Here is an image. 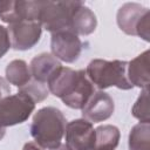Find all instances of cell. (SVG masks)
Wrapping results in <instances>:
<instances>
[{
	"label": "cell",
	"mask_w": 150,
	"mask_h": 150,
	"mask_svg": "<svg viewBox=\"0 0 150 150\" xmlns=\"http://www.w3.org/2000/svg\"><path fill=\"white\" fill-rule=\"evenodd\" d=\"M47 87L49 93L71 109H82L95 93L94 84L83 69L74 70L62 66L48 80Z\"/></svg>",
	"instance_id": "cell-1"
},
{
	"label": "cell",
	"mask_w": 150,
	"mask_h": 150,
	"mask_svg": "<svg viewBox=\"0 0 150 150\" xmlns=\"http://www.w3.org/2000/svg\"><path fill=\"white\" fill-rule=\"evenodd\" d=\"M67 121L62 111L55 107H43L33 116L30 135L43 149H54L61 144Z\"/></svg>",
	"instance_id": "cell-2"
},
{
	"label": "cell",
	"mask_w": 150,
	"mask_h": 150,
	"mask_svg": "<svg viewBox=\"0 0 150 150\" xmlns=\"http://www.w3.org/2000/svg\"><path fill=\"white\" fill-rule=\"evenodd\" d=\"M127 66L128 62L122 60L107 61L103 59H94L88 63L84 71L90 82L101 90L109 87L129 90L134 87L128 81Z\"/></svg>",
	"instance_id": "cell-3"
},
{
	"label": "cell",
	"mask_w": 150,
	"mask_h": 150,
	"mask_svg": "<svg viewBox=\"0 0 150 150\" xmlns=\"http://www.w3.org/2000/svg\"><path fill=\"white\" fill-rule=\"evenodd\" d=\"M82 1H40L39 22L48 32L70 29V20Z\"/></svg>",
	"instance_id": "cell-4"
},
{
	"label": "cell",
	"mask_w": 150,
	"mask_h": 150,
	"mask_svg": "<svg viewBox=\"0 0 150 150\" xmlns=\"http://www.w3.org/2000/svg\"><path fill=\"white\" fill-rule=\"evenodd\" d=\"M117 25L128 35L150 40V11L137 2H127L117 11Z\"/></svg>",
	"instance_id": "cell-5"
},
{
	"label": "cell",
	"mask_w": 150,
	"mask_h": 150,
	"mask_svg": "<svg viewBox=\"0 0 150 150\" xmlns=\"http://www.w3.org/2000/svg\"><path fill=\"white\" fill-rule=\"evenodd\" d=\"M35 109L30 97L21 91L7 95L0 100V129L23 123Z\"/></svg>",
	"instance_id": "cell-6"
},
{
	"label": "cell",
	"mask_w": 150,
	"mask_h": 150,
	"mask_svg": "<svg viewBox=\"0 0 150 150\" xmlns=\"http://www.w3.org/2000/svg\"><path fill=\"white\" fill-rule=\"evenodd\" d=\"M50 49L52 55L57 60L66 63H73L79 59L82 52V42L79 35H76L74 32L70 29H64L52 34Z\"/></svg>",
	"instance_id": "cell-7"
},
{
	"label": "cell",
	"mask_w": 150,
	"mask_h": 150,
	"mask_svg": "<svg viewBox=\"0 0 150 150\" xmlns=\"http://www.w3.org/2000/svg\"><path fill=\"white\" fill-rule=\"evenodd\" d=\"M11 47L15 50H27L34 47L42 33V26L39 21L23 20L7 27Z\"/></svg>",
	"instance_id": "cell-8"
},
{
	"label": "cell",
	"mask_w": 150,
	"mask_h": 150,
	"mask_svg": "<svg viewBox=\"0 0 150 150\" xmlns=\"http://www.w3.org/2000/svg\"><path fill=\"white\" fill-rule=\"evenodd\" d=\"M66 145L70 150H94L95 129L84 118L73 120L66 125Z\"/></svg>",
	"instance_id": "cell-9"
},
{
	"label": "cell",
	"mask_w": 150,
	"mask_h": 150,
	"mask_svg": "<svg viewBox=\"0 0 150 150\" xmlns=\"http://www.w3.org/2000/svg\"><path fill=\"white\" fill-rule=\"evenodd\" d=\"M40 1H0V19L13 25L23 20L39 21Z\"/></svg>",
	"instance_id": "cell-10"
},
{
	"label": "cell",
	"mask_w": 150,
	"mask_h": 150,
	"mask_svg": "<svg viewBox=\"0 0 150 150\" xmlns=\"http://www.w3.org/2000/svg\"><path fill=\"white\" fill-rule=\"evenodd\" d=\"M82 117L90 123H98L110 118L115 110L114 100L102 90L95 91L81 109Z\"/></svg>",
	"instance_id": "cell-11"
},
{
	"label": "cell",
	"mask_w": 150,
	"mask_h": 150,
	"mask_svg": "<svg viewBox=\"0 0 150 150\" xmlns=\"http://www.w3.org/2000/svg\"><path fill=\"white\" fill-rule=\"evenodd\" d=\"M127 77L132 87L142 89H149L150 73H149V50H144L142 54L128 62Z\"/></svg>",
	"instance_id": "cell-12"
},
{
	"label": "cell",
	"mask_w": 150,
	"mask_h": 150,
	"mask_svg": "<svg viewBox=\"0 0 150 150\" xmlns=\"http://www.w3.org/2000/svg\"><path fill=\"white\" fill-rule=\"evenodd\" d=\"M61 62L49 53H42L34 56L29 63L32 79L47 83L52 75L61 67Z\"/></svg>",
	"instance_id": "cell-13"
},
{
	"label": "cell",
	"mask_w": 150,
	"mask_h": 150,
	"mask_svg": "<svg viewBox=\"0 0 150 150\" xmlns=\"http://www.w3.org/2000/svg\"><path fill=\"white\" fill-rule=\"evenodd\" d=\"M97 26V19L94 12L83 2L75 9L70 20V30L76 35H89L94 33Z\"/></svg>",
	"instance_id": "cell-14"
},
{
	"label": "cell",
	"mask_w": 150,
	"mask_h": 150,
	"mask_svg": "<svg viewBox=\"0 0 150 150\" xmlns=\"http://www.w3.org/2000/svg\"><path fill=\"white\" fill-rule=\"evenodd\" d=\"M5 75H6V81L9 84H13L18 88L26 86L32 80L29 66L27 64L26 61L20 59L13 60L7 64Z\"/></svg>",
	"instance_id": "cell-15"
},
{
	"label": "cell",
	"mask_w": 150,
	"mask_h": 150,
	"mask_svg": "<svg viewBox=\"0 0 150 150\" xmlns=\"http://www.w3.org/2000/svg\"><path fill=\"white\" fill-rule=\"evenodd\" d=\"M120 130L111 124L100 125L95 129V146L96 149H115L120 142Z\"/></svg>",
	"instance_id": "cell-16"
},
{
	"label": "cell",
	"mask_w": 150,
	"mask_h": 150,
	"mask_svg": "<svg viewBox=\"0 0 150 150\" xmlns=\"http://www.w3.org/2000/svg\"><path fill=\"white\" fill-rule=\"evenodd\" d=\"M129 150H150V123H138L132 127L128 139Z\"/></svg>",
	"instance_id": "cell-17"
},
{
	"label": "cell",
	"mask_w": 150,
	"mask_h": 150,
	"mask_svg": "<svg viewBox=\"0 0 150 150\" xmlns=\"http://www.w3.org/2000/svg\"><path fill=\"white\" fill-rule=\"evenodd\" d=\"M19 91L23 93L25 95H27L28 97H30L33 100V102L36 104L43 100L47 98L49 90L46 83H41L34 79H32L26 86L19 88Z\"/></svg>",
	"instance_id": "cell-18"
},
{
	"label": "cell",
	"mask_w": 150,
	"mask_h": 150,
	"mask_svg": "<svg viewBox=\"0 0 150 150\" xmlns=\"http://www.w3.org/2000/svg\"><path fill=\"white\" fill-rule=\"evenodd\" d=\"M131 114L135 118L139 121V123H150L149 115V89H143L137 101L135 102Z\"/></svg>",
	"instance_id": "cell-19"
},
{
	"label": "cell",
	"mask_w": 150,
	"mask_h": 150,
	"mask_svg": "<svg viewBox=\"0 0 150 150\" xmlns=\"http://www.w3.org/2000/svg\"><path fill=\"white\" fill-rule=\"evenodd\" d=\"M11 48V40L7 27L0 26V59Z\"/></svg>",
	"instance_id": "cell-20"
},
{
	"label": "cell",
	"mask_w": 150,
	"mask_h": 150,
	"mask_svg": "<svg viewBox=\"0 0 150 150\" xmlns=\"http://www.w3.org/2000/svg\"><path fill=\"white\" fill-rule=\"evenodd\" d=\"M9 94H11V87L8 86V82L4 77L0 76V100L4 98L5 96L9 95ZM5 134H6V130L5 129H0V141L4 138Z\"/></svg>",
	"instance_id": "cell-21"
},
{
	"label": "cell",
	"mask_w": 150,
	"mask_h": 150,
	"mask_svg": "<svg viewBox=\"0 0 150 150\" xmlns=\"http://www.w3.org/2000/svg\"><path fill=\"white\" fill-rule=\"evenodd\" d=\"M22 150H42V149H41L35 142H27V143L23 145Z\"/></svg>",
	"instance_id": "cell-22"
},
{
	"label": "cell",
	"mask_w": 150,
	"mask_h": 150,
	"mask_svg": "<svg viewBox=\"0 0 150 150\" xmlns=\"http://www.w3.org/2000/svg\"><path fill=\"white\" fill-rule=\"evenodd\" d=\"M50 150H70V149H69L66 144H62V143H61L57 148H54V149H50Z\"/></svg>",
	"instance_id": "cell-23"
},
{
	"label": "cell",
	"mask_w": 150,
	"mask_h": 150,
	"mask_svg": "<svg viewBox=\"0 0 150 150\" xmlns=\"http://www.w3.org/2000/svg\"><path fill=\"white\" fill-rule=\"evenodd\" d=\"M96 150H115V149H96Z\"/></svg>",
	"instance_id": "cell-24"
}]
</instances>
